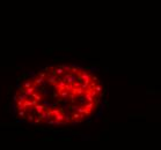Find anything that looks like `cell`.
I'll return each mask as SVG.
<instances>
[{
  "mask_svg": "<svg viewBox=\"0 0 161 150\" xmlns=\"http://www.w3.org/2000/svg\"><path fill=\"white\" fill-rule=\"evenodd\" d=\"M102 97V83L91 69L51 65L29 73L18 84L12 110L27 125L72 126L91 119Z\"/></svg>",
  "mask_w": 161,
  "mask_h": 150,
  "instance_id": "cell-1",
  "label": "cell"
}]
</instances>
